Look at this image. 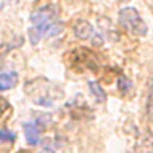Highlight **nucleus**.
<instances>
[{
  "label": "nucleus",
  "mask_w": 153,
  "mask_h": 153,
  "mask_svg": "<svg viewBox=\"0 0 153 153\" xmlns=\"http://www.w3.org/2000/svg\"><path fill=\"white\" fill-rule=\"evenodd\" d=\"M61 30H62V26L57 21V13L54 7H42L32 13L30 26H29V30H27L32 45H37L45 35L54 37Z\"/></svg>",
  "instance_id": "f257e3e1"
},
{
  "label": "nucleus",
  "mask_w": 153,
  "mask_h": 153,
  "mask_svg": "<svg viewBox=\"0 0 153 153\" xmlns=\"http://www.w3.org/2000/svg\"><path fill=\"white\" fill-rule=\"evenodd\" d=\"M118 21H120V26H121L124 30H128L129 33H132V35L143 37L147 33L145 21L140 18V14H139L137 10L132 8V7L123 8L118 14Z\"/></svg>",
  "instance_id": "f03ea898"
},
{
  "label": "nucleus",
  "mask_w": 153,
  "mask_h": 153,
  "mask_svg": "<svg viewBox=\"0 0 153 153\" xmlns=\"http://www.w3.org/2000/svg\"><path fill=\"white\" fill-rule=\"evenodd\" d=\"M24 136L29 145H38L40 143V131H38L35 123L24 124Z\"/></svg>",
  "instance_id": "7ed1b4c3"
},
{
  "label": "nucleus",
  "mask_w": 153,
  "mask_h": 153,
  "mask_svg": "<svg viewBox=\"0 0 153 153\" xmlns=\"http://www.w3.org/2000/svg\"><path fill=\"white\" fill-rule=\"evenodd\" d=\"M16 83H18V74L16 72L10 70V72H3V74L0 75V88L3 91L13 88Z\"/></svg>",
  "instance_id": "20e7f679"
},
{
  "label": "nucleus",
  "mask_w": 153,
  "mask_h": 153,
  "mask_svg": "<svg viewBox=\"0 0 153 153\" xmlns=\"http://www.w3.org/2000/svg\"><path fill=\"white\" fill-rule=\"evenodd\" d=\"M75 33H76L78 38H89L94 33V29H93V26H91L89 22L80 21V22L75 24Z\"/></svg>",
  "instance_id": "39448f33"
},
{
  "label": "nucleus",
  "mask_w": 153,
  "mask_h": 153,
  "mask_svg": "<svg viewBox=\"0 0 153 153\" xmlns=\"http://www.w3.org/2000/svg\"><path fill=\"white\" fill-rule=\"evenodd\" d=\"M89 88H91V93L96 96V99L99 100V102H104L105 100V93L102 91L99 83H96V81H89Z\"/></svg>",
  "instance_id": "423d86ee"
},
{
  "label": "nucleus",
  "mask_w": 153,
  "mask_h": 153,
  "mask_svg": "<svg viewBox=\"0 0 153 153\" xmlns=\"http://www.w3.org/2000/svg\"><path fill=\"white\" fill-rule=\"evenodd\" d=\"M14 132H10L7 128H2V131H0V140L2 142H13L14 140Z\"/></svg>",
  "instance_id": "0eeeda50"
},
{
  "label": "nucleus",
  "mask_w": 153,
  "mask_h": 153,
  "mask_svg": "<svg viewBox=\"0 0 153 153\" xmlns=\"http://www.w3.org/2000/svg\"><path fill=\"white\" fill-rule=\"evenodd\" d=\"M42 153H54V152H50V150H43Z\"/></svg>",
  "instance_id": "6e6552de"
}]
</instances>
